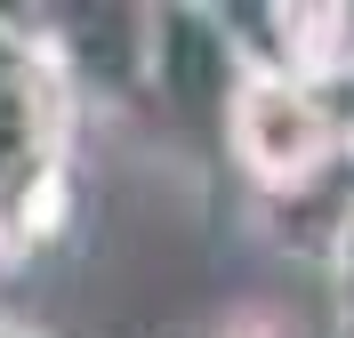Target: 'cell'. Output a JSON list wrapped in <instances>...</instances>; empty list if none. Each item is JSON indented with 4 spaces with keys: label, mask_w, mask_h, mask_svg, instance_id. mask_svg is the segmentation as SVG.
Listing matches in <instances>:
<instances>
[{
    "label": "cell",
    "mask_w": 354,
    "mask_h": 338,
    "mask_svg": "<svg viewBox=\"0 0 354 338\" xmlns=\"http://www.w3.org/2000/svg\"><path fill=\"white\" fill-rule=\"evenodd\" d=\"M73 121H81V97H73L48 32L0 8V266L32 258L65 225Z\"/></svg>",
    "instance_id": "1"
},
{
    "label": "cell",
    "mask_w": 354,
    "mask_h": 338,
    "mask_svg": "<svg viewBox=\"0 0 354 338\" xmlns=\"http://www.w3.org/2000/svg\"><path fill=\"white\" fill-rule=\"evenodd\" d=\"M218 145L250 178V194H266V202H298V194H314V185H330L346 169V137H338V113L322 97V81L282 73V65H250L234 81Z\"/></svg>",
    "instance_id": "2"
},
{
    "label": "cell",
    "mask_w": 354,
    "mask_h": 338,
    "mask_svg": "<svg viewBox=\"0 0 354 338\" xmlns=\"http://www.w3.org/2000/svg\"><path fill=\"white\" fill-rule=\"evenodd\" d=\"M242 48L225 41L218 8H153V57H145V97L177 113V121H201V129H225V105H234V81H242Z\"/></svg>",
    "instance_id": "3"
},
{
    "label": "cell",
    "mask_w": 354,
    "mask_h": 338,
    "mask_svg": "<svg viewBox=\"0 0 354 338\" xmlns=\"http://www.w3.org/2000/svg\"><path fill=\"white\" fill-rule=\"evenodd\" d=\"M322 274H330V322H338V338H354V209H346V225L330 234V250H322Z\"/></svg>",
    "instance_id": "4"
},
{
    "label": "cell",
    "mask_w": 354,
    "mask_h": 338,
    "mask_svg": "<svg viewBox=\"0 0 354 338\" xmlns=\"http://www.w3.org/2000/svg\"><path fill=\"white\" fill-rule=\"evenodd\" d=\"M0 338H48V330H24V322H8V314H0Z\"/></svg>",
    "instance_id": "5"
}]
</instances>
